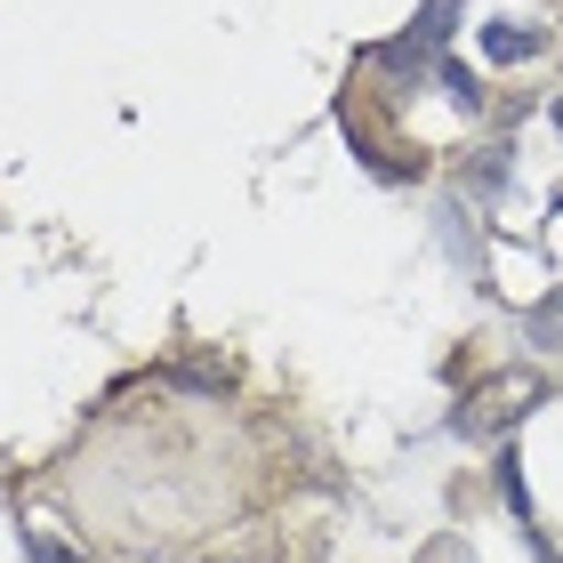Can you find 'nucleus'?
Wrapping results in <instances>:
<instances>
[{
  "mask_svg": "<svg viewBox=\"0 0 563 563\" xmlns=\"http://www.w3.org/2000/svg\"><path fill=\"white\" fill-rule=\"evenodd\" d=\"M24 555H33V563H73V555H65L57 540H24Z\"/></svg>",
  "mask_w": 563,
  "mask_h": 563,
  "instance_id": "3",
  "label": "nucleus"
},
{
  "mask_svg": "<svg viewBox=\"0 0 563 563\" xmlns=\"http://www.w3.org/2000/svg\"><path fill=\"white\" fill-rule=\"evenodd\" d=\"M443 89H451V97H459V106H483V89H475V81H467V65H443Z\"/></svg>",
  "mask_w": 563,
  "mask_h": 563,
  "instance_id": "2",
  "label": "nucleus"
},
{
  "mask_svg": "<svg viewBox=\"0 0 563 563\" xmlns=\"http://www.w3.org/2000/svg\"><path fill=\"white\" fill-rule=\"evenodd\" d=\"M483 48H492L499 65H516V57H531V48H540V33H507V24H499V33H483Z\"/></svg>",
  "mask_w": 563,
  "mask_h": 563,
  "instance_id": "1",
  "label": "nucleus"
},
{
  "mask_svg": "<svg viewBox=\"0 0 563 563\" xmlns=\"http://www.w3.org/2000/svg\"><path fill=\"white\" fill-rule=\"evenodd\" d=\"M555 130H563V106H555Z\"/></svg>",
  "mask_w": 563,
  "mask_h": 563,
  "instance_id": "4",
  "label": "nucleus"
}]
</instances>
